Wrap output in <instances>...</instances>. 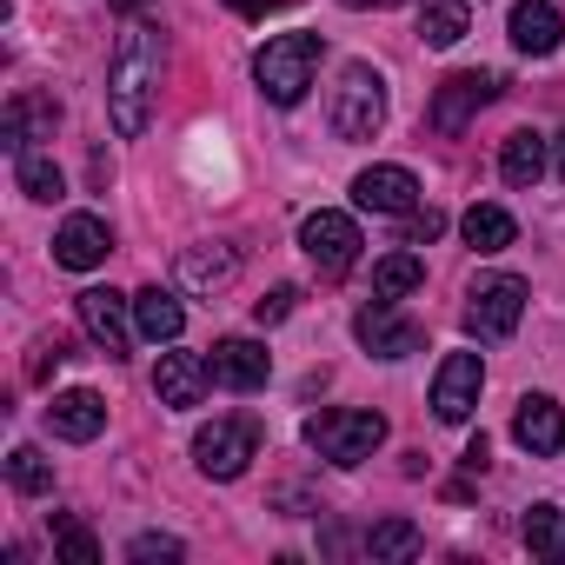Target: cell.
<instances>
[{
	"label": "cell",
	"instance_id": "obj_17",
	"mask_svg": "<svg viewBox=\"0 0 565 565\" xmlns=\"http://www.w3.org/2000/svg\"><path fill=\"white\" fill-rule=\"evenodd\" d=\"M47 426H54V439H74V446H87V439H100V433H107V399H100V393H87V386H74V393H54V406H47Z\"/></svg>",
	"mask_w": 565,
	"mask_h": 565
},
{
	"label": "cell",
	"instance_id": "obj_10",
	"mask_svg": "<svg viewBox=\"0 0 565 565\" xmlns=\"http://www.w3.org/2000/svg\"><path fill=\"white\" fill-rule=\"evenodd\" d=\"M353 340H360L373 360H406V353H419V347H426L419 320H406L393 300H373V307L353 320Z\"/></svg>",
	"mask_w": 565,
	"mask_h": 565
},
{
	"label": "cell",
	"instance_id": "obj_23",
	"mask_svg": "<svg viewBox=\"0 0 565 565\" xmlns=\"http://www.w3.org/2000/svg\"><path fill=\"white\" fill-rule=\"evenodd\" d=\"M0 134H8V153H28L34 140H54V107L21 94V100L8 107V127H0Z\"/></svg>",
	"mask_w": 565,
	"mask_h": 565
},
{
	"label": "cell",
	"instance_id": "obj_29",
	"mask_svg": "<svg viewBox=\"0 0 565 565\" xmlns=\"http://www.w3.org/2000/svg\"><path fill=\"white\" fill-rule=\"evenodd\" d=\"M366 552H373V558H413V552H419V525H413V519H380V525L366 532Z\"/></svg>",
	"mask_w": 565,
	"mask_h": 565
},
{
	"label": "cell",
	"instance_id": "obj_35",
	"mask_svg": "<svg viewBox=\"0 0 565 565\" xmlns=\"http://www.w3.org/2000/svg\"><path fill=\"white\" fill-rule=\"evenodd\" d=\"M466 472H486V433H479V439L466 446Z\"/></svg>",
	"mask_w": 565,
	"mask_h": 565
},
{
	"label": "cell",
	"instance_id": "obj_36",
	"mask_svg": "<svg viewBox=\"0 0 565 565\" xmlns=\"http://www.w3.org/2000/svg\"><path fill=\"white\" fill-rule=\"evenodd\" d=\"M340 8H353V14H366V8H373V14H380V8H399V0H340Z\"/></svg>",
	"mask_w": 565,
	"mask_h": 565
},
{
	"label": "cell",
	"instance_id": "obj_33",
	"mask_svg": "<svg viewBox=\"0 0 565 565\" xmlns=\"http://www.w3.org/2000/svg\"><path fill=\"white\" fill-rule=\"evenodd\" d=\"M233 14H246V21H259V14H279V8H294V0H226Z\"/></svg>",
	"mask_w": 565,
	"mask_h": 565
},
{
	"label": "cell",
	"instance_id": "obj_20",
	"mask_svg": "<svg viewBox=\"0 0 565 565\" xmlns=\"http://www.w3.org/2000/svg\"><path fill=\"white\" fill-rule=\"evenodd\" d=\"M545 134H532V127H519V134H505V147H499V173H505V186H539L545 180Z\"/></svg>",
	"mask_w": 565,
	"mask_h": 565
},
{
	"label": "cell",
	"instance_id": "obj_37",
	"mask_svg": "<svg viewBox=\"0 0 565 565\" xmlns=\"http://www.w3.org/2000/svg\"><path fill=\"white\" fill-rule=\"evenodd\" d=\"M552 160H558V180H565V134L552 140Z\"/></svg>",
	"mask_w": 565,
	"mask_h": 565
},
{
	"label": "cell",
	"instance_id": "obj_30",
	"mask_svg": "<svg viewBox=\"0 0 565 565\" xmlns=\"http://www.w3.org/2000/svg\"><path fill=\"white\" fill-rule=\"evenodd\" d=\"M54 545H61L74 565H100V539H94L81 519H54Z\"/></svg>",
	"mask_w": 565,
	"mask_h": 565
},
{
	"label": "cell",
	"instance_id": "obj_38",
	"mask_svg": "<svg viewBox=\"0 0 565 565\" xmlns=\"http://www.w3.org/2000/svg\"><path fill=\"white\" fill-rule=\"evenodd\" d=\"M114 8H120V14H140V8H147V0H114Z\"/></svg>",
	"mask_w": 565,
	"mask_h": 565
},
{
	"label": "cell",
	"instance_id": "obj_7",
	"mask_svg": "<svg viewBox=\"0 0 565 565\" xmlns=\"http://www.w3.org/2000/svg\"><path fill=\"white\" fill-rule=\"evenodd\" d=\"M253 452H259V426L253 419H213V426L193 433V466L206 479H239Z\"/></svg>",
	"mask_w": 565,
	"mask_h": 565
},
{
	"label": "cell",
	"instance_id": "obj_19",
	"mask_svg": "<svg viewBox=\"0 0 565 565\" xmlns=\"http://www.w3.org/2000/svg\"><path fill=\"white\" fill-rule=\"evenodd\" d=\"M233 273H239L233 246H186L180 253V287L186 294H220V287H233Z\"/></svg>",
	"mask_w": 565,
	"mask_h": 565
},
{
	"label": "cell",
	"instance_id": "obj_24",
	"mask_svg": "<svg viewBox=\"0 0 565 565\" xmlns=\"http://www.w3.org/2000/svg\"><path fill=\"white\" fill-rule=\"evenodd\" d=\"M459 226H466V246H472V253H505V246H512V233H519V226H512V213H505V206H492V200H486V206H466V220H459Z\"/></svg>",
	"mask_w": 565,
	"mask_h": 565
},
{
	"label": "cell",
	"instance_id": "obj_16",
	"mask_svg": "<svg viewBox=\"0 0 565 565\" xmlns=\"http://www.w3.org/2000/svg\"><path fill=\"white\" fill-rule=\"evenodd\" d=\"M206 386H213V373H206L200 353H160V366H153V393H160V406L186 413V406L206 399Z\"/></svg>",
	"mask_w": 565,
	"mask_h": 565
},
{
	"label": "cell",
	"instance_id": "obj_2",
	"mask_svg": "<svg viewBox=\"0 0 565 565\" xmlns=\"http://www.w3.org/2000/svg\"><path fill=\"white\" fill-rule=\"evenodd\" d=\"M320 54H327L320 34H273V41L253 54V81H259V94H266L273 107H300L307 87H313V74H320Z\"/></svg>",
	"mask_w": 565,
	"mask_h": 565
},
{
	"label": "cell",
	"instance_id": "obj_34",
	"mask_svg": "<svg viewBox=\"0 0 565 565\" xmlns=\"http://www.w3.org/2000/svg\"><path fill=\"white\" fill-rule=\"evenodd\" d=\"M439 226H446V220H439V213H413V226H406V233H413V246H419V239H433V233H439Z\"/></svg>",
	"mask_w": 565,
	"mask_h": 565
},
{
	"label": "cell",
	"instance_id": "obj_31",
	"mask_svg": "<svg viewBox=\"0 0 565 565\" xmlns=\"http://www.w3.org/2000/svg\"><path fill=\"white\" fill-rule=\"evenodd\" d=\"M180 552H186V545H180V539H167V532H140V539L127 545V558H134V565H153V558H167V565H173Z\"/></svg>",
	"mask_w": 565,
	"mask_h": 565
},
{
	"label": "cell",
	"instance_id": "obj_11",
	"mask_svg": "<svg viewBox=\"0 0 565 565\" xmlns=\"http://www.w3.org/2000/svg\"><path fill=\"white\" fill-rule=\"evenodd\" d=\"M479 386H486L479 353H446L439 373H433V413H439L446 426H466L472 406H479Z\"/></svg>",
	"mask_w": 565,
	"mask_h": 565
},
{
	"label": "cell",
	"instance_id": "obj_22",
	"mask_svg": "<svg viewBox=\"0 0 565 565\" xmlns=\"http://www.w3.org/2000/svg\"><path fill=\"white\" fill-rule=\"evenodd\" d=\"M134 320H140V333H147L153 347H173V340H180V327H186L180 300H173V294H160V287L134 294Z\"/></svg>",
	"mask_w": 565,
	"mask_h": 565
},
{
	"label": "cell",
	"instance_id": "obj_28",
	"mask_svg": "<svg viewBox=\"0 0 565 565\" xmlns=\"http://www.w3.org/2000/svg\"><path fill=\"white\" fill-rule=\"evenodd\" d=\"M8 479H14V492H28V499H47V492H54V466L41 459V446H14V452H8Z\"/></svg>",
	"mask_w": 565,
	"mask_h": 565
},
{
	"label": "cell",
	"instance_id": "obj_21",
	"mask_svg": "<svg viewBox=\"0 0 565 565\" xmlns=\"http://www.w3.org/2000/svg\"><path fill=\"white\" fill-rule=\"evenodd\" d=\"M472 28V8L466 0H419V41L426 47H459Z\"/></svg>",
	"mask_w": 565,
	"mask_h": 565
},
{
	"label": "cell",
	"instance_id": "obj_12",
	"mask_svg": "<svg viewBox=\"0 0 565 565\" xmlns=\"http://www.w3.org/2000/svg\"><path fill=\"white\" fill-rule=\"evenodd\" d=\"M206 373H213V386H226V393H253V386H266V373H273V353H266L259 340L233 333V340H213V353H206Z\"/></svg>",
	"mask_w": 565,
	"mask_h": 565
},
{
	"label": "cell",
	"instance_id": "obj_32",
	"mask_svg": "<svg viewBox=\"0 0 565 565\" xmlns=\"http://www.w3.org/2000/svg\"><path fill=\"white\" fill-rule=\"evenodd\" d=\"M294 300H300V287H273V294L253 307V320H259V327H279V320L294 313Z\"/></svg>",
	"mask_w": 565,
	"mask_h": 565
},
{
	"label": "cell",
	"instance_id": "obj_15",
	"mask_svg": "<svg viewBox=\"0 0 565 565\" xmlns=\"http://www.w3.org/2000/svg\"><path fill=\"white\" fill-rule=\"evenodd\" d=\"M353 200L366 213H419V180H413V167H366L353 180Z\"/></svg>",
	"mask_w": 565,
	"mask_h": 565
},
{
	"label": "cell",
	"instance_id": "obj_8",
	"mask_svg": "<svg viewBox=\"0 0 565 565\" xmlns=\"http://www.w3.org/2000/svg\"><path fill=\"white\" fill-rule=\"evenodd\" d=\"M499 100V74H479V67H466V74H446L439 87H433V134H466L472 127V114L479 107H492Z\"/></svg>",
	"mask_w": 565,
	"mask_h": 565
},
{
	"label": "cell",
	"instance_id": "obj_1",
	"mask_svg": "<svg viewBox=\"0 0 565 565\" xmlns=\"http://www.w3.org/2000/svg\"><path fill=\"white\" fill-rule=\"evenodd\" d=\"M160 67H167V41L153 21H134L107 61V120L120 140L147 134V114H153V94H160Z\"/></svg>",
	"mask_w": 565,
	"mask_h": 565
},
{
	"label": "cell",
	"instance_id": "obj_25",
	"mask_svg": "<svg viewBox=\"0 0 565 565\" xmlns=\"http://www.w3.org/2000/svg\"><path fill=\"white\" fill-rule=\"evenodd\" d=\"M519 539H525L532 558H565V505H532Z\"/></svg>",
	"mask_w": 565,
	"mask_h": 565
},
{
	"label": "cell",
	"instance_id": "obj_3",
	"mask_svg": "<svg viewBox=\"0 0 565 565\" xmlns=\"http://www.w3.org/2000/svg\"><path fill=\"white\" fill-rule=\"evenodd\" d=\"M327 120H333L340 140H373V134L386 127V81H380V67L347 61V67H340V87H333V100H327Z\"/></svg>",
	"mask_w": 565,
	"mask_h": 565
},
{
	"label": "cell",
	"instance_id": "obj_4",
	"mask_svg": "<svg viewBox=\"0 0 565 565\" xmlns=\"http://www.w3.org/2000/svg\"><path fill=\"white\" fill-rule=\"evenodd\" d=\"M307 446L333 466H360L386 446V419L380 413H360V406H333V413H313L307 419Z\"/></svg>",
	"mask_w": 565,
	"mask_h": 565
},
{
	"label": "cell",
	"instance_id": "obj_26",
	"mask_svg": "<svg viewBox=\"0 0 565 565\" xmlns=\"http://www.w3.org/2000/svg\"><path fill=\"white\" fill-rule=\"evenodd\" d=\"M419 279H426L419 253H386L373 266V300H406V294H419Z\"/></svg>",
	"mask_w": 565,
	"mask_h": 565
},
{
	"label": "cell",
	"instance_id": "obj_18",
	"mask_svg": "<svg viewBox=\"0 0 565 565\" xmlns=\"http://www.w3.org/2000/svg\"><path fill=\"white\" fill-rule=\"evenodd\" d=\"M505 28H512V47H519V54H532V61L558 54V41H565V21H558L552 0H519Z\"/></svg>",
	"mask_w": 565,
	"mask_h": 565
},
{
	"label": "cell",
	"instance_id": "obj_14",
	"mask_svg": "<svg viewBox=\"0 0 565 565\" xmlns=\"http://www.w3.org/2000/svg\"><path fill=\"white\" fill-rule=\"evenodd\" d=\"M107 253H114V233H107L100 213H74V220H61V233H54V259H61L67 273H94Z\"/></svg>",
	"mask_w": 565,
	"mask_h": 565
},
{
	"label": "cell",
	"instance_id": "obj_27",
	"mask_svg": "<svg viewBox=\"0 0 565 565\" xmlns=\"http://www.w3.org/2000/svg\"><path fill=\"white\" fill-rule=\"evenodd\" d=\"M14 180H21L28 200H61V167H54V153H41V147L14 153Z\"/></svg>",
	"mask_w": 565,
	"mask_h": 565
},
{
	"label": "cell",
	"instance_id": "obj_5",
	"mask_svg": "<svg viewBox=\"0 0 565 565\" xmlns=\"http://www.w3.org/2000/svg\"><path fill=\"white\" fill-rule=\"evenodd\" d=\"M525 313V279L519 273H479L466 294V333L472 340H505Z\"/></svg>",
	"mask_w": 565,
	"mask_h": 565
},
{
	"label": "cell",
	"instance_id": "obj_9",
	"mask_svg": "<svg viewBox=\"0 0 565 565\" xmlns=\"http://www.w3.org/2000/svg\"><path fill=\"white\" fill-rule=\"evenodd\" d=\"M81 327L94 333V347H107V360H127L134 353V333H140L134 300L114 294V287H87L81 294Z\"/></svg>",
	"mask_w": 565,
	"mask_h": 565
},
{
	"label": "cell",
	"instance_id": "obj_13",
	"mask_svg": "<svg viewBox=\"0 0 565 565\" xmlns=\"http://www.w3.org/2000/svg\"><path fill=\"white\" fill-rule=\"evenodd\" d=\"M512 439H519L525 452H539V459L565 452V406H558L552 393H525L519 413H512Z\"/></svg>",
	"mask_w": 565,
	"mask_h": 565
},
{
	"label": "cell",
	"instance_id": "obj_6",
	"mask_svg": "<svg viewBox=\"0 0 565 565\" xmlns=\"http://www.w3.org/2000/svg\"><path fill=\"white\" fill-rule=\"evenodd\" d=\"M300 246H307V259L327 273V279H340V273H353L360 266V226L347 220V213H333V206H320V213H307L300 220Z\"/></svg>",
	"mask_w": 565,
	"mask_h": 565
}]
</instances>
